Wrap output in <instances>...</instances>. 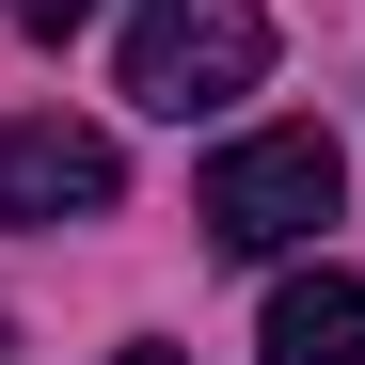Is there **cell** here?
Returning <instances> with one entry per match:
<instances>
[{
	"label": "cell",
	"mask_w": 365,
	"mask_h": 365,
	"mask_svg": "<svg viewBox=\"0 0 365 365\" xmlns=\"http://www.w3.org/2000/svg\"><path fill=\"white\" fill-rule=\"evenodd\" d=\"M334 191H349L334 128H255V143H222V159H207L191 222L222 238V255H286V238H318V222H334Z\"/></svg>",
	"instance_id": "1"
},
{
	"label": "cell",
	"mask_w": 365,
	"mask_h": 365,
	"mask_svg": "<svg viewBox=\"0 0 365 365\" xmlns=\"http://www.w3.org/2000/svg\"><path fill=\"white\" fill-rule=\"evenodd\" d=\"M270 365H365V270H286L270 286Z\"/></svg>",
	"instance_id": "4"
},
{
	"label": "cell",
	"mask_w": 365,
	"mask_h": 365,
	"mask_svg": "<svg viewBox=\"0 0 365 365\" xmlns=\"http://www.w3.org/2000/svg\"><path fill=\"white\" fill-rule=\"evenodd\" d=\"M80 16H111V0H16V32H32V48H64Z\"/></svg>",
	"instance_id": "5"
},
{
	"label": "cell",
	"mask_w": 365,
	"mask_h": 365,
	"mask_svg": "<svg viewBox=\"0 0 365 365\" xmlns=\"http://www.w3.org/2000/svg\"><path fill=\"white\" fill-rule=\"evenodd\" d=\"M111 365H191V349H111Z\"/></svg>",
	"instance_id": "6"
},
{
	"label": "cell",
	"mask_w": 365,
	"mask_h": 365,
	"mask_svg": "<svg viewBox=\"0 0 365 365\" xmlns=\"http://www.w3.org/2000/svg\"><path fill=\"white\" fill-rule=\"evenodd\" d=\"M255 80H270V16L255 0H143L128 16V96L175 111V128L222 111V96H255Z\"/></svg>",
	"instance_id": "2"
},
{
	"label": "cell",
	"mask_w": 365,
	"mask_h": 365,
	"mask_svg": "<svg viewBox=\"0 0 365 365\" xmlns=\"http://www.w3.org/2000/svg\"><path fill=\"white\" fill-rule=\"evenodd\" d=\"M111 191H128L111 128H64V111H16L0 128V222H96Z\"/></svg>",
	"instance_id": "3"
}]
</instances>
